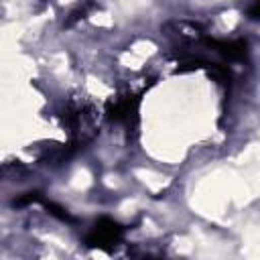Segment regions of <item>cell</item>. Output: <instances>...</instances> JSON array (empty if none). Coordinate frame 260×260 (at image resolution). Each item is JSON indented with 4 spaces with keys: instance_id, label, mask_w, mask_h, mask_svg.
<instances>
[{
    "instance_id": "6da1fadb",
    "label": "cell",
    "mask_w": 260,
    "mask_h": 260,
    "mask_svg": "<svg viewBox=\"0 0 260 260\" xmlns=\"http://www.w3.org/2000/svg\"><path fill=\"white\" fill-rule=\"evenodd\" d=\"M138 110H140V95L132 89L118 91L106 106V116L110 122L124 126V130L130 134V130H136L138 126Z\"/></svg>"
},
{
    "instance_id": "7a4b0ae2",
    "label": "cell",
    "mask_w": 260,
    "mask_h": 260,
    "mask_svg": "<svg viewBox=\"0 0 260 260\" xmlns=\"http://www.w3.org/2000/svg\"><path fill=\"white\" fill-rule=\"evenodd\" d=\"M124 236V228L110 219V217H100L93 228L87 232L85 236V244L89 248H102V250H110L112 246H116Z\"/></svg>"
},
{
    "instance_id": "3957f363",
    "label": "cell",
    "mask_w": 260,
    "mask_h": 260,
    "mask_svg": "<svg viewBox=\"0 0 260 260\" xmlns=\"http://www.w3.org/2000/svg\"><path fill=\"white\" fill-rule=\"evenodd\" d=\"M41 203H43V205H45V209H47L53 217H57L59 221H67V223H73V221H75V217H71V215L61 207V205H57V203H53V201H47V199H43Z\"/></svg>"
},
{
    "instance_id": "277c9868",
    "label": "cell",
    "mask_w": 260,
    "mask_h": 260,
    "mask_svg": "<svg viewBox=\"0 0 260 260\" xmlns=\"http://www.w3.org/2000/svg\"><path fill=\"white\" fill-rule=\"evenodd\" d=\"M248 12H250V16H252V18L260 20V0H252V4H250V8H248Z\"/></svg>"
}]
</instances>
